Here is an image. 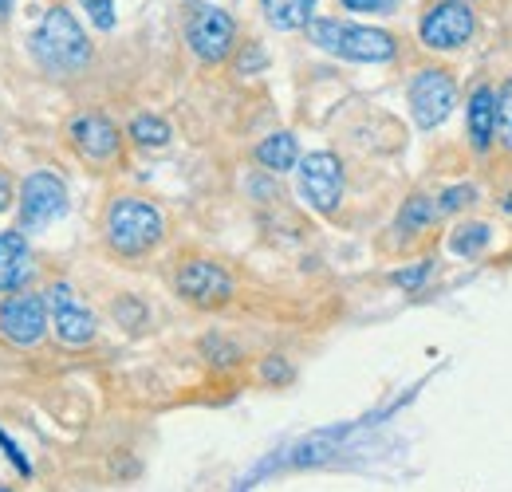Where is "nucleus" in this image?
<instances>
[{
	"instance_id": "nucleus-25",
	"label": "nucleus",
	"mask_w": 512,
	"mask_h": 492,
	"mask_svg": "<svg viewBox=\"0 0 512 492\" xmlns=\"http://www.w3.org/2000/svg\"><path fill=\"white\" fill-rule=\"evenodd\" d=\"M426 272H430V264L422 260L418 268H410V272H398V276H394V284H402V288H418V284L426 280Z\"/></svg>"
},
{
	"instance_id": "nucleus-21",
	"label": "nucleus",
	"mask_w": 512,
	"mask_h": 492,
	"mask_svg": "<svg viewBox=\"0 0 512 492\" xmlns=\"http://www.w3.org/2000/svg\"><path fill=\"white\" fill-rule=\"evenodd\" d=\"M497 130H501L505 146L512 150V83L501 91V99H497Z\"/></svg>"
},
{
	"instance_id": "nucleus-4",
	"label": "nucleus",
	"mask_w": 512,
	"mask_h": 492,
	"mask_svg": "<svg viewBox=\"0 0 512 492\" xmlns=\"http://www.w3.org/2000/svg\"><path fill=\"white\" fill-rule=\"evenodd\" d=\"M16 209H20V229L24 233H40L48 225H56L67 213V185L52 170H36L28 174L16 189Z\"/></svg>"
},
{
	"instance_id": "nucleus-20",
	"label": "nucleus",
	"mask_w": 512,
	"mask_h": 492,
	"mask_svg": "<svg viewBox=\"0 0 512 492\" xmlns=\"http://www.w3.org/2000/svg\"><path fill=\"white\" fill-rule=\"evenodd\" d=\"M489 241V229L485 225H469V229H457V237H453V252H477V245H485Z\"/></svg>"
},
{
	"instance_id": "nucleus-19",
	"label": "nucleus",
	"mask_w": 512,
	"mask_h": 492,
	"mask_svg": "<svg viewBox=\"0 0 512 492\" xmlns=\"http://www.w3.org/2000/svg\"><path fill=\"white\" fill-rule=\"evenodd\" d=\"M434 217H438V205H434L430 197H410L406 209H402L398 229H402V233H414V229H426Z\"/></svg>"
},
{
	"instance_id": "nucleus-6",
	"label": "nucleus",
	"mask_w": 512,
	"mask_h": 492,
	"mask_svg": "<svg viewBox=\"0 0 512 492\" xmlns=\"http://www.w3.org/2000/svg\"><path fill=\"white\" fill-rule=\"evenodd\" d=\"M48 319H52V331L64 347H87L95 335H99V319L95 311L87 308V300L67 284V280H56L48 292Z\"/></svg>"
},
{
	"instance_id": "nucleus-10",
	"label": "nucleus",
	"mask_w": 512,
	"mask_h": 492,
	"mask_svg": "<svg viewBox=\"0 0 512 492\" xmlns=\"http://www.w3.org/2000/svg\"><path fill=\"white\" fill-rule=\"evenodd\" d=\"M300 174V197L316 209V213H335L343 201V162L327 150H316L308 158L296 162Z\"/></svg>"
},
{
	"instance_id": "nucleus-5",
	"label": "nucleus",
	"mask_w": 512,
	"mask_h": 492,
	"mask_svg": "<svg viewBox=\"0 0 512 492\" xmlns=\"http://www.w3.org/2000/svg\"><path fill=\"white\" fill-rule=\"evenodd\" d=\"M52 331L48 319V296L44 292H4L0 300V339H8L12 347H36L44 335Z\"/></svg>"
},
{
	"instance_id": "nucleus-16",
	"label": "nucleus",
	"mask_w": 512,
	"mask_h": 492,
	"mask_svg": "<svg viewBox=\"0 0 512 492\" xmlns=\"http://www.w3.org/2000/svg\"><path fill=\"white\" fill-rule=\"evenodd\" d=\"M260 8H264V16L272 20V28L296 32V28H308L316 0H260Z\"/></svg>"
},
{
	"instance_id": "nucleus-26",
	"label": "nucleus",
	"mask_w": 512,
	"mask_h": 492,
	"mask_svg": "<svg viewBox=\"0 0 512 492\" xmlns=\"http://www.w3.org/2000/svg\"><path fill=\"white\" fill-rule=\"evenodd\" d=\"M473 197V189H449L446 197H442V205H438V213H449V209H461L465 201Z\"/></svg>"
},
{
	"instance_id": "nucleus-17",
	"label": "nucleus",
	"mask_w": 512,
	"mask_h": 492,
	"mask_svg": "<svg viewBox=\"0 0 512 492\" xmlns=\"http://www.w3.org/2000/svg\"><path fill=\"white\" fill-rule=\"evenodd\" d=\"M347 430H320L312 437H304L296 449H292V465L296 469H308V465H323L331 453H339V441Z\"/></svg>"
},
{
	"instance_id": "nucleus-3",
	"label": "nucleus",
	"mask_w": 512,
	"mask_h": 492,
	"mask_svg": "<svg viewBox=\"0 0 512 492\" xmlns=\"http://www.w3.org/2000/svg\"><path fill=\"white\" fill-rule=\"evenodd\" d=\"M32 52L52 75H71L83 71L91 60V40L83 32V24L75 20V12L67 8H48L36 36H32Z\"/></svg>"
},
{
	"instance_id": "nucleus-13",
	"label": "nucleus",
	"mask_w": 512,
	"mask_h": 492,
	"mask_svg": "<svg viewBox=\"0 0 512 492\" xmlns=\"http://www.w3.org/2000/svg\"><path fill=\"white\" fill-rule=\"evenodd\" d=\"M32 276H36V260L24 241V229L0 233V292H20L32 284Z\"/></svg>"
},
{
	"instance_id": "nucleus-24",
	"label": "nucleus",
	"mask_w": 512,
	"mask_h": 492,
	"mask_svg": "<svg viewBox=\"0 0 512 492\" xmlns=\"http://www.w3.org/2000/svg\"><path fill=\"white\" fill-rule=\"evenodd\" d=\"M12 201H16V185H12V174L0 166V213H8Z\"/></svg>"
},
{
	"instance_id": "nucleus-28",
	"label": "nucleus",
	"mask_w": 512,
	"mask_h": 492,
	"mask_svg": "<svg viewBox=\"0 0 512 492\" xmlns=\"http://www.w3.org/2000/svg\"><path fill=\"white\" fill-rule=\"evenodd\" d=\"M12 4H16V0H0V24L12 16Z\"/></svg>"
},
{
	"instance_id": "nucleus-1",
	"label": "nucleus",
	"mask_w": 512,
	"mask_h": 492,
	"mask_svg": "<svg viewBox=\"0 0 512 492\" xmlns=\"http://www.w3.org/2000/svg\"><path fill=\"white\" fill-rule=\"evenodd\" d=\"M103 233H107V245L115 248L119 256H146L150 248L162 245L166 237V217L154 201L146 197H115L111 209H107V221H103Z\"/></svg>"
},
{
	"instance_id": "nucleus-8",
	"label": "nucleus",
	"mask_w": 512,
	"mask_h": 492,
	"mask_svg": "<svg viewBox=\"0 0 512 492\" xmlns=\"http://www.w3.org/2000/svg\"><path fill=\"white\" fill-rule=\"evenodd\" d=\"M67 138H71V146H75V154L87 162V166H111V162H119V154H123V134H119V126L111 123L107 115H99V111H83V115H75L71 126H67Z\"/></svg>"
},
{
	"instance_id": "nucleus-22",
	"label": "nucleus",
	"mask_w": 512,
	"mask_h": 492,
	"mask_svg": "<svg viewBox=\"0 0 512 492\" xmlns=\"http://www.w3.org/2000/svg\"><path fill=\"white\" fill-rule=\"evenodd\" d=\"M260 378L280 386V382H288V378H292V367H288L284 359H276V355H272V359H264V363H260Z\"/></svg>"
},
{
	"instance_id": "nucleus-18",
	"label": "nucleus",
	"mask_w": 512,
	"mask_h": 492,
	"mask_svg": "<svg viewBox=\"0 0 512 492\" xmlns=\"http://www.w3.org/2000/svg\"><path fill=\"white\" fill-rule=\"evenodd\" d=\"M130 138H134L138 146H146V150H162V146H170L174 130H170V123H162L158 115H138V119L130 123Z\"/></svg>"
},
{
	"instance_id": "nucleus-12",
	"label": "nucleus",
	"mask_w": 512,
	"mask_h": 492,
	"mask_svg": "<svg viewBox=\"0 0 512 492\" xmlns=\"http://www.w3.org/2000/svg\"><path fill=\"white\" fill-rule=\"evenodd\" d=\"M186 40H190L193 56L201 63H221L237 44V24H233V16L225 8L201 4L193 12L190 28H186Z\"/></svg>"
},
{
	"instance_id": "nucleus-14",
	"label": "nucleus",
	"mask_w": 512,
	"mask_h": 492,
	"mask_svg": "<svg viewBox=\"0 0 512 492\" xmlns=\"http://www.w3.org/2000/svg\"><path fill=\"white\" fill-rule=\"evenodd\" d=\"M497 134V91L493 87H477L469 99V138L477 150H485Z\"/></svg>"
},
{
	"instance_id": "nucleus-2",
	"label": "nucleus",
	"mask_w": 512,
	"mask_h": 492,
	"mask_svg": "<svg viewBox=\"0 0 512 492\" xmlns=\"http://www.w3.org/2000/svg\"><path fill=\"white\" fill-rule=\"evenodd\" d=\"M308 36H312L316 48L351 63H386L394 60V52H398V40L383 28H371V24H343V20L312 16L308 20Z\"/></svg>"
},
{
	"instance_id": "nucleus-15",
	"label": "nucleus",
	"mask_w": 512,
	"mask_h": 492,
	"mask_svg": "<svg viewBox=\"0 0 512 492\" xmlns=\"http://www.w3.org/2000/svg\"><path fill=\"white\" fill-rule=\"evenodd\" d=\"M256 162H260L264 170H272V174L296 170V162H300V142H296V134H288V130L268 134V138L256 146Z\"/></svg>"
},
{
	"instance_id": "nucleus-27",
	"label": "nucleus",
	"mask_w": 512,
	"mask_h": 492,
	"mask_svg": "<svg viewBox=\"0 0 512 492\" xmlns=\"http://www.w3.org/2000/svg\"><path fill=\"white\" fill-rule=\"evenodd\" d=\"M343 4H347L351 12H379L386 0H343Z\"/></svg>"
},
{
	"instance_id": "nucleus-7",
	"label": "nucleus",
	"mask_w": 512,
	"mask_h": 492,
	"mask_svg": "<svg viewBox=\"0 0 512 492\" xmlns=\"http://www.w3.org/2000/svg\"><path fill=\"white\" fill-rule=\"evenodd\" d=\"M457 107V83L446 67H422L410 79V115L422 130H434Z\"/></svg>"
},
{
	"instance_id": "nucleus-23",
	"label": "nucleus",
	"mask_w": 512,
	"mask_h": 492,
	"mask_svg": "<svg viewBox=\"0 0 512 492\" xmlns=\"http://www.w3.org/2000/svg\"><path fill=\"white\" fill-rule=\"evenodd\" d=\"M87 8H91V20L99 24V28H111L115 24V12H111V0H83Z\"/></svg>"
},
{
	"instance_id": "nucleus-11",
	"label": "nucleus",
	"mask_w": 512,
	"mask_h": 492,
	"mask_svg": "<svg viewBox=\"0 0 512 492\" xmlns=\"http://www.w3.org/2000/svg\"><path fill=\"white\" fill-rule=\"evenodd\" d=\"M473 28H477V20H473V8H469L465 0H442V4H434V8L422 16L418 36H422V44L434 48V52H457V48L469 44Z\"/></svg>"
},
{
	"instance_id": "nucleus-9",
	"label": "nucleus",
	"mask_w": 512,
	"mask_h": 492,
	"mask_svg": "<svg viewBox=\"0 0 512 492\" xmlns=\"http://www.w3.org/2000/svg\"><path fill=\"white\" fill-rule=\"evenodd\" d=\"M233 292H237L233 276L221 264L205 260V256H193L178 268V296L193 308H221V304L233 300Z\"/></svg>"
}]
</instances>
